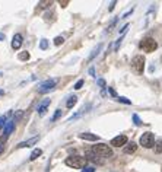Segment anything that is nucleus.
Instances as JSON below:
<instances>
[{"mask_svg":"<svg viewBox=\"0 0 162 172\" xmlns=\"http://www.w3.org/2000/svg\"><path fill=\"white\" fill-rule=\"evenodd\" d=\"M66 165L70 166V168H75V169H81V168H85L86 165V158L83 156H79V155H72L66 158Z\"/></svg>","mask_w":162,"mask_h":172,"instance_id":"nucleus-1","label":"nucleus"},{"mask_svg":"<svg viewBox=\"0 0 162 172\" xmlns=\"http://www.w3.org/2000/svg\"><path fill=\"white\" fill-rule=\"evenodd\" d=\"M92 153H95L99 158H111L112 156V149L105 143H97L92 147Z\"/></svg>","mask_w":162,"mask_h":172,"instance_id":"nucleus-2","label":"nucleus"},{"mask_svg":"<svg viewBox=\"0 0 162 172\" xmlns=\"http://www.w3.org/2000/svg\"><path fill=\"white\" fill-rule=\"evenodd\" d=\"M139 47H140L145 53H154V51L158 48V42L155 41L152 37H146V38H143V39L140 41Z\"/></svg>","mask_w":162,"mask_h":172,"instance_id":"nucleus-3","label":"nucleus"},{"mask_svg":"<svg viewBox=\"0 0 162 172\" xmlns=\"http://www.w3.org/2000/svg\"><path fill=\"white\" fill-rule=\"evenodd\" d=\"M130 64H132V69L137 75H142L143 70H145V57L143 55H136V57H133Z\"/></svg>","mask_w":162,"mask_h":172,"instance_id":"nucleus-4","label":"nucleus"},{"mask_svg":"<svg viewBox=\"0 0 162 172\" xmlns=\"http://www.w3.org/2000/svg\"><path fill=\"white\" fill-rule=\"evenodd\" d=\"M140 144L145 149H150V147H154L155 144V136L152 134V133H143V134L140 136Z\"/></svg>","mask_w":162,"mask_h":172,"instance_id":"nucleus-5","label":"nucleus"},{"mask_svg":"<svg viewBox=\"0 0 162 172\" xmlns=\"http://www.w3.org/2000/svg\"><path fill=\"white\" fill-rule=\"evenodd\" d=\"M57 82H59L57 79H48V80H45V82H43V83L39 85V89H38V91H39L41 93L48 92L50 89H53L55 85H57Z\"/></svg>","mask_w":162,"mask_h":172,"instance_id":"nucleus-6","label":"nucleus"},{"mask_svg":"<svg viewBox=\"0 0 162 172\" xmlns=\"http://www.w3.org/2000/svg\"><path fill=\"white\" fill-rule=\"evenodd\" d=\"M128 143V138L127 136H124V134H120L117 136V137H114L112 140H111V146H114V147H120V146H126Z\"/></svg>","mask_w":162,"mask_h":172,"instance_id":"nucleus-7","label":"nucleus"},{"mask_svg":"<svg viewBox=\"0 0 162 172\" xmlns=\"http://www.w3.org/2000/svg\"><path fill=\"white\" fill-rule=\"evenodd\" d=\"M24 44V37L21 34H15L12 38V48L13 50H19Z\"/></svg>","mask_w":162,"mask_h":172,"instance_id":"nucleus-8","label":"nucleus"},{"mask_svg":"<svg viewBox=\"0 0 162 172\" xmlns=\"http://www.w3.org/2000/svg\"><path fill=\"white\" fill-rule=\"evenodd\" d=\"M50 104H51V101H50V99H44V101L38 105L37 111H38V114L41 115V117H43L44 114L47 112V109H48V107H50Z\"/></svg>","mask_w":162,"mask_h":172,"instance_id":"nucleus-9","label":"nucleus"},{"mask_svg":"<svg viewBox=\"0 0 162 172\" xmlns=\"http://www.w3.org/2000/svg\"><path fill=\"white\" fill-rule=\"evenodd\" d=\"M39 140V136H35V137H32V138H29V140H25V142H22V143H19L18 144V149H24V147H31L32 144H35V143Z\"/></svg>","mask_w":162,"mask_h":172,"instance_id":"nucleus-10","label":"nucleus"},{"mask_svg":"<svg viewBox=\"0 0 162 172\" xmlns=\"http://www.w3.org/2000/svg\"><path fill=\"white\" fill-rule=\"evenodd\" d=\"M91 107H92V105H91V104L85 105V107H82V108L79 109V112H76V114H75V115H72V117L69 118V121H73V120H76V118H79V117H81V115L86 114V112H88V111H89V109H91Z\"/></svg>","mask_w":162,"mask_h":172,"instance_id":"nucleus-11","label":"nucleus"},{"mask_svg":"<svg viewBox=\"0 0 162 172\" xmlns=\"http://www.w3.org/2000/svg\"><path fill=\"white\" fill-rule=\"evenodd\" d=\"M79 137L82 140H88V142H97L99 138L97 134H92V133H82V134H79Z\"/></svg>","mask_w":162,"mask_h":172,"instance_id":"nucleus-12","label":"nucleus"},{"mask_svg":"<svg viewBox=\"0 0 162 172\" xmlns=\"http://www.w3.org/2000/svg\"><path fill=\"white\" fill-rule=\"evenodd\" d=\"M137 149V144L134 142H130L126 144V147H124V153H127V155H132V153H134Z\"/></svg>","mask_w":162,"mask_h":172,"instance_id":"nucleus-13","label":"nucleus"},{"mask_svg":"<svg viewBox=\"0 0 162 172\" xmlns=\"http://www.w3.org/2000/svg\"><path fill=\"white\" fill-rule=\"evenodd\" d=\"M101 48H102V44H98V45L95 47L94 50H92V53H91V55H89V57H88V61H92V60H94L95 57L98 55V53H99V51H101Z\"/></svg>","mask_w":162,"mask_h":172,"instance_id":"nucleus-14","label":"nucleus"},{"mask_svg":"<svg viewBox=\"0 0 162 172\" xmlns=\"http://www.w3.org/2000/svg\"><path fill=\"white\" fill-rule=\"evenodd\" d=\"M13 127H15V122H13L12 120H10V121H9L8 124H6V127H4V138H6L9 134H10V133H12Z\"/></svg>","mask_w":162,"mask_h":172,"instance_id":"nucleus-15","label":"nucleus"},{"mask_svg":"<svg viewBox=\"0 0 162 172\" xmlns=\"http://www.w3.org/2000/svg\"><path fill=\"white\" fill-rule=\"evenodd\" d=\"M41 155H43V150H41V149H34L32 153H31V156H29V160H35L37 158H39Z\"/></svg>","mask_w":162,"mask_h":172,"instance_id":"nucleus-16","label":"nucleus"},{"mask_svg":"<svg viewBox=\"0 0 162 172\" xmlns=\"http://www.w3.org/2000/svg\"><path fill=\"white\" fill-rule=\"evenodd\" d=\"M76 102H77V98L76 96H70L67 99V102H66V107H67V108H73V107L76 105Z\"/></svg>","mask_w":162,"mask_h":172,"instance_id":"nucleus-17","label":"nucleus"},{"mask_svg":"<svg viewBox=\"0 0 162 172\" xmlns=\"http://www.w3.org/2000/svg\"><path fill=\"white\" fill-rule=\"evenodd\" d=\"M18 57H19V60H22V61H26V60H29V53H28V51H22L21 54L18 55Z\"/></svg>","mask_w":162,"mask_h":172,"instance_id":"nucleus-18","label":"nucleus"},{"mask_svg":"<svg viewBox=\"0 0 162 172\" xmlns=\"http://www.w3.org/2000/svg\"><path fill=\"white\" fill-rule=\"evenodd\" d=\"M53 2L51 0H45V2H39L38 3V9H45L47 6H51Z\"/></svg>","mask_w":162,"mask_h":172,"instance_id":"nucleus-19","label":"nucleus"},{"mask_svg":"<svg viewBox=\"0 0 162 172\" xmlns=\"http://www.w3.org/2000/svg\"><path fill=\"white\" fill-rule=\"evenodd\" d=\"M22 115H24V111H18V112H16V115H15V117L12 118V121L15 122V124H16V122H18V121H19V120H21V118H22Z\"/></svg>","mask_w":162,"mask_h":172,"instance_id":"nucleus-20","label":"nucleus"},{"mask_svg":"<svg viewBox=\"0 0 162 172\" xmlns=\"http://www.w3.org/2000/svg\"><path fill=\"white\" fill-rule=\"evenodd\" d=\"M39 48H41V50H47L48 48V41L45 39V38L41 39V42H39Z\"/></svg>","mask_w":162,"mask_h":172,"instance_id":"nucleus-21","label":"nucleus"},{"mask_svg":"<svg viewBox=\"0 0 162 172\" xmlns=\"http://www.w3.org/2000/svg\"><path fill=\"white\" fill-rule=\"evenodd\" d=\"M61 114H63V111H61V109H55V114L54 115H53V118H51V121H57V120H59L60 118V115H61Z\"/></svg>","mask_w":162,"mask_h":172,"instance_id":"nucleus-22","label":"nucleus"},{"mask_svg":"<svg viewBox=\"0 0 162 172\" xmlns=\"http://www.w3.org/2000/svg\"><path fill=\"white\" fill-rule=\"evenodd\" d=\"M155 146H156L155 147V152H156V153H162V140H158Z\"/></svg>","mask_w":162,"mask_h":172,"instance_id":"nucleus-23","label":"nucleus"},{"mask_svg":"<svg viewBox=\"0 0 162 172\" xmlns=\"http://www.w3.org/2000/svg\"><path fill=\"white\" fill-rule=\"evenodd\" d=\"M133 121H134V124H136V126H142V124H143V122H142V120L139 118V115H137V114H133Z\"/></svg>","mask_w":162,"mask_h":172,"instance_id":"nucleus-24","label":"nucleus"},{"mask_svg":"<svg viewBox=\"0 0 162 172\" xmlns=\"http://www.w3.org/2000/svg\"><path fill=\"white\" fill-rule=\"evenodd\" d=\"M64 42V38L63 37H55L54 38V45H61Z\"/></svg>","mask_w":162,"mask_h":172,"instance_id":"nucleus-25","label":"nucleus"},{"mask_svg":"<svg viewBox=\"0 0 162 172\" xmlns=\"http://www.w3.org/2000/svg\"><path fill=\"white\" fill-rule=\"evenodd\" d=\"M9 115H10V112L6 114V115H3V117H0V128H2V127H3L4 124H6V120H8Z\"/></svg>","mask_w":162,"mask_h":172,"instance_id":"nucleus-26","label":"nucleus"},{"mask_svg":"<svg viewBox=\"0 0 162 172\" xmlns=\"http://www.w3.org/2000/svg\"><path fill=\"white\" fill-rule=\"evenodd\" d=\"M117 101L123 102V104H126V105H130V104H132V101H130V99H127V98H124V96H118V98H117Z\"/></svg>","mask_w":162,"mask_h":172,"instance_id":"nucleus-27","label":"nucleus"},{"mask_svg":"<svg viewBox=\"0 0 162 172\" xmlns=\"http://www.w3.org/2000/svg\"><path fill=\"white\" fill-rule=\"evenodd\" d=\"M123 38H124V35H121V37H120L118 39L115 41V45H114V50H115V51L118 50V47H120V44H121V41H123Z\"/></svg>","mask_w":162,"mask_h":172,"instance_id":"nucleus-28","label":"nucleus"},{"mask_svg":"<svg viewBox=\"0 0 162 172\" xmlns=\"http://www.w3.org/2000/svg\"><path fill=\"white\" fill-rule=\"evenodd\" d=\"M133 10H134V8H132V9H128L127 12L124 13V15H123V16H121V18H120V19H126V18H128V16H130V15H132V13H133Z\"/></svg>","mask_w":162,"mask_h":172,"instance_id":"nucleus-29","label":"nucleus"},{"mask_svg":"<svg viewBox=\"0 0 162 172\" xmlns=\"http://www.w3.org/2000/svg\"><path fill=\"white\" fill-rule=\"evenodd\" d=\"M83 83H85V82H83V80H77V82H76V85H75V89H81L82 88V86H83Z\"/></svg>","mask_w":162,"mask_h":172,"instance_id":"nucleus-30","label":"nucleus"},{"mask_svg":"<svg viewBox=\"0 0 162 172\" xmlns=\"http://www.w3.org/2000/svg\"><path fill=\"white\" fill-rule=\"evenodd\" d=\"M115 23H117V19H114V21H112V22H111V23H110V26H108V28H107V32H108V34H110V32H111V29L114 28V25H115Z\"/></svg>","mask_w":162,"mask_h":172,"instance_id":"nucleus-31","label":"nucleus"},{"mask_svg":"<svg viewBox=\"0 0 162 172\" xmlns=\"http://www.w3.org/2000/svg\"><path fill=\"white\" fill-rule=\"evenodd\" d=\"M82 172H95V168L94 166H85L82 169Z\"/></svg>","mask_w":162,"mask_h":172,"instance_id":"nucleus-32","label":"nucleus"},{"mask_svg":"<svg viewBox=\"0 0 162 172\" xmlns=\"http://www.w3.org/2000/svg\"><path fill=\"white\" fill-rule=\"evenodd\" d=\"M127 28H128V23H126V25H124L123 28H121V29H118V32H120V34H123V35H124V32L127 31Z\"/></svg>","mask_w":162,"mask_h":172,"instance_id":"nucleus-33","label":"nucleus"},{"mask_svg":"<svg viewBox=\"0 0 162 172\" xmlns=\"http://www.w3.org/2000/svg\"><path fill=\"white\" fill-rule=\"evenodd\" d=\"M108 92H110V95H111V96L118 98V96H117V93H115V91H114V89H112V88H108Z\"/></svg>","mask_w":162,"mask_h":172,"instance_id":"nucleus-34","label":"nucleus"},{"mask_svg":"<svg viewBox=\"0 0 162 172\" xmlns=\"http://www.w3.org/2000/svg\"><path fill=\"white\" fill-rule=\"evenodd\" d=\"M59 3L61 4V8H66V6H67V4H69V0H60Z\"/></svg>","mask_w":162,"mask_h":172,"instance_id":"nucleus-35","label":"nucleus"},{"mask_svg":"<svg viewBox=\"0 0 162 172\" xmlns=\"http://www.w3.org/2000/svg\"><path fill=\"white\" fill-rule=\"evenodd\" d=\"M97 83H98V85H99V86H101V88H105V82H104V80H102V79H99V80H98V82H97Z\"/></svg>","mask_w":162,"mask_h":172,"instance_id":"nucleus-36","label":"nucleus"},{"mask_svg":"<svg viewBox=\"0 0 162 172\" xmlns=\"http://www.w3.org/2000/svg\"><path fill=\"white\" fill-rule=\"evenodd\" d=\"M115 3H117V2H111V3H110V8H108V10H110V12H112V9H114Z\"/></svg>","mask_w":162,"mask_h":172,"instance_id":"nucleus-37","label":"nucleus"},{"mask_svg":"<svg viewBox=\"0 0 162 172\" xmlns=\"http://www.w3.org/2000/svg\"><path fill=\"white\" fill-rule=\"evenodd\" d=\"M89 75H91V76H94V75H95V69H94V67H91V69H89Z\"/></svg>","mask_w":162,"mask_h":172,"instance_id":"nucleus-38","label":"nucleus"},{"mask_svg":"<svg viewBox=\"0 0 162 172\" xmlns=\"http://www.w3.org/2000/svg\"><path fill=\"white\" fill-rule=\"evenodd\" d=\"M4 38H6V35H4L3 32H0V41H3Z\"/></svg>","mask_w":162,"mask_h":172,"instance_id":"nucleus-39","label":"nucleus"},{"mask_svg":"<svg viewBox=\"0 0 162 172\" xmlns=\"http://www.w3.org/2000/svg\"><path fill=\"white\" fill-rule=\"evenodd\" d=\"M3 93H4V92H3V91H2V89H0V95H3Z\"/></svg>","mask_w":162,"mask_h":172,"instance_id":"nucleus-40","label":"nucleus"}]
</instances>
